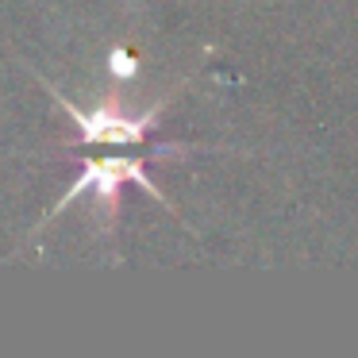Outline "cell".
Masks as SVG:
<instances>
[{
	"instance_id": "1",
	"label": "cell",
	"mask_w": 358,
	"mask_h": 358,
	"mask_svg": "<svg viewBox=\"0 0 358 358\" xmlns=\"http://www.w3.org/2000/svg\"><path fill=\"white\" fill-rule=\"evenodd\" d=\"M143 170H147V158H93V162H85V173H81V178L70 185V193L62 196V204H58V208H66V204H70L73 196H81L85 189H93L96 201H104L108 216H116L120 185H124V181H135V185H143L150 196H155V201H162V204H166L162 189H158Z\"/></svg>"
},
{
	"instance_id": "2",
	"label": "cell",
	"mask_w": 358,
	"mask_h": 358,
	"mask_svg": "<svg viewBox=\"0 0 358 358\" xmlns=\"http://www.w3.org/2000/svg\"><path fill=\"white\" fill-rule=\"evenodd\" d=\"M66 104V101H62ZM166 101H158L150 112H143V116H131V112L120 108V101L112 96L108 104H101L96 112H81L73 108V104H66V112H70V120L81 127V139L85 143H108V147H127V143H143L147 139V131L158 124V112H162Z\"/></svg>"
},
{
	"instance_id": "3",
	"label": "cell",
	"mask_w": 358,
	"mask_h": 358,
	"mask_svg": "<svg viewBox=\"0 0 358 358\" xmlns=\"http://www.w3.org/2000/svg\"><path fill=\"white\" fill-rule=\"evenodd\" d=\"M112 70H116L120 78H131V73H135V58H127L124 50H116V55H112Z\"/></svg>"
}]
</instances>
